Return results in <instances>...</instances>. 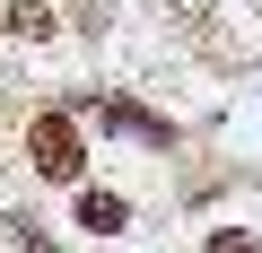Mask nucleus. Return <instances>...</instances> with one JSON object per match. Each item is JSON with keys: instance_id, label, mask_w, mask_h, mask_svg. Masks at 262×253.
Returning <instances> with one entry per match:
<instances>
[{"instance_id": "obj_1", "label": "nucleus", "mask_w": 262, "mask_h": 253, "mask_svg": "<svg viewBox=\"0 0 262 253\" xmlns=\"http://www.w3.org/2000/svg\"><path fill=\"white\" fill-rule=\"evenodd\" d=\"M27 157H35V175H53V183H79V166H88V149H79V122H70V113H35Z\"/></svg>"}, {"instance_id": "obj_2", "label": "nucleus", "mask_w": 262, "mask_h": 253, "mask_svg": "<svg viewBox=\"0 0 262 253\" xmlns=\"http://www.w3.org/2000/svg\"><path fill=\"white\" fill-rule=\"evenodd\" d=\"M122 218H131V210H122L114 192H79V227H96V236H114Z\"/></svg>"}, {"instance_id": "obj_3", "label": "nucleus", "mask_w": 262, "mask_h": 253, "mask_svg": "<svg viewBox=\"0 0 262 253\" xmlns=\"http://www.w3.org/2000/svg\"><path fill=\"white\" fill-rule=\"evenodd\" d=\"M9 35H35L44 44L53 35V9H44V0H18V9H9Z\"/></svg>"}, {"instance_id": "obj_4", "label": "nucleus", "mask_w": 262, "mask_h": 253, "mask_svg": "<svg viewBox=\"0 0 262 253\" xmlns=\"http://www.w3.org/2000/svg\"><path fill=\"white\" fill-rule=\"evenodd\" d=\"M210 253H253V236H210Z\"/></svg>"}]
</instances>
